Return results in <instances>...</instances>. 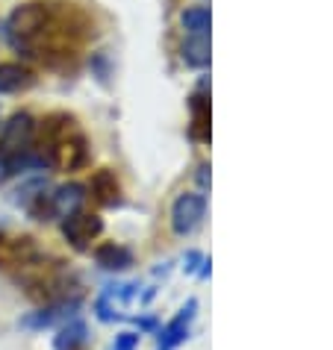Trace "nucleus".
Segmentation results:
<instances>
[{
	"instance_id": "9b49d317",
	"label": "nucleus",
	"mask_w": 333,
	"mask_h": 350,
	"mask_svg": "<svg viewBox=\"0 0 333 350\" xmlns=\"http://www.w3.org/2000/svg\"><path fill=\"white\" fill-rule=\"evenodd\" d=\"M180 24H183V30L189 33V36H207L210 33V24H212L210 9L207 6H189V9H183Z\"/></svg>"
},
{
	"instance_id": "ddd939ff",
	"label": "nucleus",
	"mask_w": 333,
	"mask_h": 350,
	"mask_svg": "<svg viewBox=\"0 0 333 350\" xmlns=\"http://www.w3.org/2000/svg\"><path fill=\"white\" fill-rule=\"evenodd\" d=\"M83 345H86V324L83 321H71L68 327H62L60 336H56V342H53L56 350H77Z\"/></svg>"
},
{
	"instance_id": "9d476101",
	"label": "nucleus",
	"mask_w": 333,
	"mask_h": 350,
	"mask_svg": "<svg viewBox=\"0 0 333 350\" xmlns=\"http://www.w3.org/2000/svg\"><path fill=\"white\" fill-rule=\"evenodd\" d=\"M180 56L189 68H207L210 65V38L207 36H189L180 47Z\"/></svg>"
},
{
	"instance_id": "f257e3e1",
	"label": "nucleus",
	"mask_w": 333,
	"mask_h": 350,
	"mask_svg": "<svg viewBox=\"0 0 333 350\" xmlns=\"http://www.w3.org/2000/svg\"><path fill=\"white\" fill-rule=\"evenodd\" d=\"M47 27H51V6L42 0H30V3H21L9 12L3 21V36L18 53L36 56Z\"/></svg>"
},
{
	"instance_id": "2eb2a0df",
	"label": "nucleus",
	"mask_w": 333,
	"mask_h": 350,
	"mask_svg": "<svg viewBox=\"0 0 333 350\" xmlns=\"http://www.w3.org/2000/svg\"><path fill=\"white\" fill-rule=\"evenodd\" d=\"M136 347V336L133 333H121L119 342H115V350H133Z\"/></svg>"
},
{
	"instance_id": "39448f33",
	"label": "nucleus",
	"mask_w": 333,
	"mask_h": 350,
	"mask_svg": "<svg viewBox=\"0 0 333 350\" xmlns=\"http://www.w3.org/2000/svg\"><path fill=\"white\" fill-rule=\"evenodd\" d=\"M204 212H207V200H204V194H198V191L180 194V198L174 200V206H171V227H174V232H177V236L192 232L201 224Z\"/></svg>"
},
{
	"instance_id": "423d86ee",
	"label": "nucleus",
	"mask_w": 333,
	"mask_h": 350,
	"mask_svg": "<svg viewBox=\"0 0 333 350\" xmlns=\"http://www.w3.org/2000/svg\"><path fill=\"white\" fill-rule=\"evenodd\" d=\"M86 203V186L83 183H68V186H60L51 191V209L53 215H74V212H80V206Z\"/></svg>"
},
{
	"instance_id": "1a4fd4ad",
	"label": "nucleus",
	"mask_w": 333,
	"mask_h": 350,
	"mask_svg": "<svg viewBox=\"0 0 333 350\" xmlns=\"http://www.w3.org/2000/svg\"><path fill=\"white\" fill-rule=\"evenodd\" d=\"M95 262L103 271H127L133 265V250L124 245H115V241H103V245L95 250Z\"/></svg>"
},
{
	"instance_id": "f8f14e48",
	"label": "nucleus",
	"mask_w": 333,
	"mask_h": 350,
	"mask_svg": "<svg viewBox=\"0 0 333 350\" xmlns=\"http://www.w3.org/2000/svg\"><path fill=\"white\" fill-rule=\"evenodd\" d=\"M189 106H192V135L210 142V103L201 94H195Z\"/></svg>"
},
{
	"instance_id": "f03ea898",
	"label": "nucleus",
	"mask_w": 333,
	"mask_h": 350,
	"mask_svg": "<svg viewBox=\"0 0 333 350\" xmlns=\"http://www.w3.org/2000/svg\"><path fill=\"white\" fill-rule=\"evenodd\" d=\"M53 168L60 171H80L89 165V139L80 130L65 133L62 139H56L51 148H47V159Z\"/></svg>"
},
{
	"instance_id": "20e7f679",
	"label": "nucleus",
	"mask_w": 333,
	"mask_h": 350,
	"mask_svg": "<svg viewBox=\"0 0 333 350\" xmlns=\"http://www.w3.org/2000/svg\"><path fill=\"white\" fill-rule=\"evenodd\" d=\"M101 232H103V221L92 215V212H74V215L62 218V239L74 250H89Z\"/></svg>"
},
{
	"instance_id": "0eeeda50",
	"label": "nucleus",
	"mask_w": 333,
	"mask_h": 350,
	"mask_svg": "<svg viewBox=\"0 0 333 350\" xmlns=\"http://www.w3.org/2000/svg\"><path fill=\"white\" fill-rule=\"evenodd\" d=\"M36 83V74L21 62H0V94L27 92Z\"/></svg>"
},
{
	"instance_id": "7ed1b4c3",
	"label": "nucleus",
	"mask_w": 333,
	"mask_h": 350,
	"mask_svg": "<svg viewBox=\"0 0 333 350\" xmlns=\"http://www.w3.org/2000/svg\"><path fill=\"white\" fill-rule=\"evenodd\" d=\"M36 118L30 112H15L12 118L3 124L0 133V153L3 157H15V153H27L30 144L36 142Z\"/></svg>"
},
{
	"instance_id": "6e6552de",
	"label": "nucleus",
	"mask_w": 333,
	"mask_h": 350,
	"mask_svg": "<svg viewBox=\"0 0 333 350\" xmlns=\"http://www.w3.org/2000/svg\"><path fill=\"white\" fill-rule=\"evenodd\" d=\"M92 194L97 203H103V206H119L121 203V186H119V177H115V171L110 168H101L92 174Z\"/></svg>"
},
{
	"instance_id": "4468645a",
	"label": "nucleus",
	"mask_w": 333,
	"mask_h": 350,
	"mask_svg": "<svg viewBox=\"0 0 333 350\" xmlns=\"http://www.w3.org/2000/svg\"><path fill=\"white\" fill-rule=\"evenodd\" d=\"M89 65H92V71L97 74V80H101V83H110V62H106V53H103V51L95 53Z\"/></svg>"
}]
</instances>
